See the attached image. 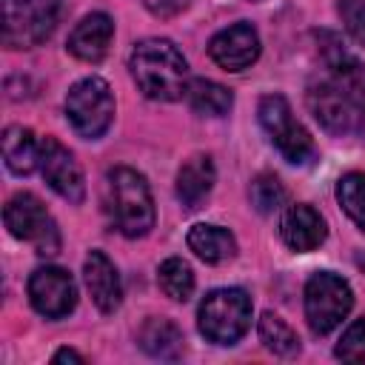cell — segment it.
<instances>
[{"instance_id": "obj_4", "label": "cell", "mask_w": 365, "mask_h": 365, "mask_svg": "<svg viewBox=\"0 0 365 365\" xmlns=\"http://www.w3.org/2000/svg\"><path fill=\"white\" fill-rule=\"evenodd\" d=\"M200 334L214 345H234L251 325V297L242 288H214L197 311Z\"/></svg>"}, {"instance_id": "obj_9", "label": "cell", "mask_w": 365, "mask_h": 365, "mask_svg": "<svg viewBox=\"0 0 365 365\" xmlns=\"http://www.w3.org/2000/svg\"><path fill=\"white\" fill-rule=\"evenodd\" d=\"M259 125L265 128V134L271 137V143L277 145V151L288 160V163H308L314 157V140L311 134L294 120L291 106L282 94H268L259 100Z\"/></svg>"}, {"instance_id": "obj_23", "label": "cell", "mask_w": 365, "mask_h": 365, "mask_svg": "<svg viewBox=\"0 0 365 365\" xmlns=\"http://www.w3.org/2000/svg\"><path fill=\"white\" fill-rule=\"evenodd\" d=\"M336 200L345 214L365 231V171H351L336 185Z\"/></svg>"}, {"instance_id": "obj_3", "label": "cell", "mask_w": 365, "mask_h": 365, "mask_svg": "<svg viewBox=\"0 0 365 365\" xmlns=\"http://www.w3.org/2000/svg\"><path fill=\"white\" fill-rule=\"evenodd\" d=\"M103 202L114 228L125 237H145L154 228V200L140 171L117 165L106 174Z\"/></svg>"}, {"instance_id": "obj_24", "label": "cell", "mask_w": 365, "mask_h": 365, "mask_svg": "<svg viewBox=\"0 0 365 365\" xmlns=\"http://www.w3.org/2000/svg\"><path fill=\"white\" fill-rule=\"evenodd\" d=\"M251 202L259 214H271L285 202V188L274 174H259L251 180Z\"/></svg>"}, {"instance_id": "obj_15", "label": "cell", "mask_w": 365, "mask_h": 365, "mask_svg": "<svg viewBox=\"0 0 365 365\" xmlns=\"http://www.w3.org/2000/svg\"><path fill=\"white\" fill-rule=\"evenodd\" d=\"M83 277H86V285H88V294H91L94 305H97L103 314H111V311L120 308V299H123L120 274H117L114 262H111L103 251H91V254L86 257Z\"/></svg>"}, {"instance_id": "obj_7", "label": "cell", "mask_w": 365, "mask_h": 365, "mask_svg": "<svg viewBox=\"0 0 365 365\" xmlns=\"http://www.w3.org/2000/svg\"><path fill=\"white\" fill-rule=\"evenodd\" d=\"M351 308H354V291L342 277L331 271H317L305 282V319L314 334L334 331L348 317Z\"/></svg>"}, {"instance_id": "obj_11", "label": "cell", "mask_w": 365, "mask_h": 365, "mask_svg": "<svg viewBox=\"0 0 365 365\" xmlns=\"http://www.w3.org/2000/svg\"><path fill=\"white\" fill-rule=\"evenodd\" d=\"M40 174L46 177V182L68 202H83L86 197V182H83V171L74 160V154L57 143L54 137H43L40 140Z\"/></svg>"}, {"instance_id": "obj_12", "label": "cell", "mask_w": 365, "mask_h": 365, "mask_svg": "<svg viewBox=\"0 0 365 365\" xmlns=\"http://www.w3.org/2000/svg\"><path fill=\"white\" fill-rule=\"evenodd\" d=\"M208 54L220 68L242 71L259 57V34L251 23H234L211 37Z\"/></svg>"}, {"instance_id": "obj_14", "label": "cell", "mask_w": 365, "mask_h": 365, "mask_svg": "<svg viewBox=\"0 0 365 365\" xmlns=\"http://www.w3.org/2000/svg\"><path fill=\"white\" fill-rule=\"evenodd\" d=\"M111 37H114V20L103 11H94V14H86L68 34V51L77 60L97 63L106 57Z\"/></svg>"}, {"instance_id": "obj_17", "label": "cell", "mask_w": 365, "mask_h": 365, "mask_svg": "<svg viewBox=\"0 0 365 365\" xmlns=\"http://www.w3.org/2000/svg\"><path fill=\"white\" fill-rule=\"evenodd\" d=\"M188 248L202 259V262H211V265H220V262H228L234 259L237 254V240L228 228H220V225H208V222H200L188 231Z\"/></svg>"}, {"instance_id": "obj_1", "label": "cell", "mask_w": 365, "mask_h": 365, "mask_svg": "<svg viewBox=\"0 0 365 365\" xmlns=\"http://www.w3.org/2000/svg\"><path fill=\"white\" fill-rule=\"evenodd\" d=\"M308 108L331 134L365 125V66L342 48H325V71L308 86Z\"/></svg>"}, {"instance_id": "obj_21", "label": "cell", "mask_w": 365, "mask_h": 365, "mask_svg": "<svg viewBox=\"0 0 365 365\" xmlns=\"http://www.w3.org/2000/svg\"><path fill=\"white\" fill-rule=\"evenodd\" d=\"M157 279H160V288L168 299H177V302H185L194 291V271L185 259L180 257H168L160 271H157Z\"/></svg>"}, {"instance_id": "obj_25", "label": "cell", "mask_w": 365, "mask_h": 365, "mask_svg": "<svg viewBox=\"0 0 365 365\" xmlns=\"http://www.w3.org/2000/svg\"><path fill=\"white\" fill-rule=\"evenodd\" d=\"M336 356H339L342 362L365 365V317H362V319H354V322L345 328V334H342V339H339V345H336Z\"/></svg>"}, {"instance_id": "obj_10", "label": "cell", "mask_w": 365, "mask_h": 365, "mask_svg": "<svg viewBox=\"0 0 365 365\" xmlns=\"http://www.w3.org/2000/svg\"><path fill=\"white\" fill-rule=\"evenodd\" d=\"M29 299H31L34 311L43 314L46 319H60L74 311L77 285L68 271H63L57 265H46L29 277Z\"/></svg>"}, {"instance_id": "obj_16", "label": "cell", "mask_w": 365, "mask_h": 365, "mask_svg": "<svg viewBox=\"0 0 365 365\" xmlns=\"http://www.w3.org/2000/svg\"><path fill=\"white\" fill-rule=\"evenodd\" d=\"M214 163L205 154L191 157L177 174V197L185 208H200L214 188Z\"/></svg>"}, {"instance_id": "obj_20", "label": "cell", "mask_w": 365, "mask_h": 365, "mask_svg": "<svg viewBox=\"0 0 365 365\" xmlns=\"http://www.w3.org/2000/svg\"><path fill=\"white\" fill-rule=\"evenodd\" d=\"M185 100L202 117H222V114H228V108L234 103V97H231V91L225 86H220L214 80H202V77L188 80Z\"/></svg>"}, {"instance_id": "obj_13", "label": "cell", "mask_w": 365, "mask_h": 365, "mask_svg": "<svg viewBox=\"0 0 365 365\" xmlns=\"http://www.w3.org/2000/svg\"><path fill=\"white\" fill-rule=\"evenodd\" d=\"M328 228H325V220L319 217V211H314L311 205L305 202H297V205H288L282 211V220H279V237L282 242L291 248V251H314L322 245Z\"/></svg>"}, {"instance_id": "obj_28", "label": "cell", "mask_w": 365, "mask_h": 365, "mask_svg": "<svg viewBox=\"0 0 365 365\" xmlns=\"http://www.w3.org/2000/svg\"><path fill=\"white\" fill-rule=\"evenodd\" d=\"M54 362H86L77 351H71V348H63V351H57L54 354Z\"/></svg>"}, {"instance_id": "obj_22", "label": "cell", "mask_w": 365, "mask_h": 365, "mask_svg": "<svg viewBox=\"0 0 365 365\" xmlns=\"http://www.w3.org/2000/svg\"><path fill=\"white\" fill-rule=\"evenodd\" d=\"M259 339H262V345H265L268 351H274L277 356H294V354L299 351V339H297V334L291 331V325H288L282 317L271 314V311H265V314L259 317Z\"/></svg>"}, {"instance_id": "obj_26", "label": "cell", "mask_w": 365, "mask_h": 365, "mask_svg": "<svg viewBox=\"0 0 365 365\" xmlns=\"http://www.w3.org/2000/svg\"><path fill=\"white\" fill-rule=\"evenodd\" d=\"M339 17L348 34L365 46V0H339Z\"/></svg>"}, {"instance_id": "obj_19", "label": "cell", "mask_w": 365, "mask_h": 365, "mask_svg": "<svg viewBox=\"0 0 365 365\" xmlns=\"http://www.w3.org/2000/svg\"><path fill=\"white\" fill-rule=\"evenodd\" d=\"M140 348L157 359H177L182 354V331L171 319H148L140 328Z\"/></svg>"}, {"instance_id": "obj_27", "label": "cell", "mask_w": 365, "mask_h": 365, "mask_svg": "<svg viewBox=\"0 0 365 365\" xmlns=\"http://www.w3.org/2000/svg\"><path fill=\"white\" fill-rule=\"evenodd\" d=\"M151 14H157V17H171V14H177V11H182L191 0H140Z\"/></svg>"}, {"instance_id": "obj_8", "label": "cell", "mask_w": 365, "mask_h": 365, "mask_svg": "<svg viewBox=\"0 0 365 365\" xmlns=\"http://www.w3.org/2000/svg\"><path fill=\"white\" fill-rule=\"evenodd\" d=\"M3 220H6V228L17 237V240H26L34 245L37 254L43 257H51L60 251V231H57V222L51 220V214L46 211V205L29 194V191H20L14 194L6 208H3Z\"/></svg>"}, {"instance_id": "obj_2", "label": "cell", "mask_w": 365, "mask_h": 365, "mask_svg": "<svg viewBox=\"0 0 365 365\" xmlns=\"http://www.w3.org/2000/svg\"><path fill=\"white\" fill-rule=\"evenodd\" d=\"M131 77L137 88L151 100H180L188 88V63L182 51L163 37L140 40L128 57Z\"/></svg>"}, {"instance_id": "obj_18", "label": "cell", "mask_w": 365, "mask_h": 365, "mask_svg": "<svg viewBox=\"0 0 365 365\" xmlns=\"http://www.w3.org/2000/svg\"><path fill=\"white\" fill-rule=\"evenodd\" d=\"M3 160L11 174H31L40 165V140L31 128L9 125L3 131Z\"/></svg>"}, {"instance_id": "obj_5", "label": "cell", "mask_w": 365, "mask_h": 365, "mask_svg": "<svg viewBox=\"0 0 365 365\" xmlns=\"http://www.w3.org/2000/svg\"><path fill=\"white\" fill-rule=\"evenodd\" d=\"M66 117L71 128L86 140H97L100 134H106L114 120V94L108 83L100 77L74 83L66 94Z\"/></svg>"}, {"instance_id": "obj_6", "label": "cell", "mask_w": 365, "mask_h": 365, "mask_svg": "<svg viewBox=\"0 0 365 365\" xmlns=\"http://www.w3.org/2000/svg\"><path fill=\"white\" fill-rule=\"evenodd\" d=\"M60 0H3V43L31 48L43 43L57 23Z\"/></svg>"}]
</instances>
